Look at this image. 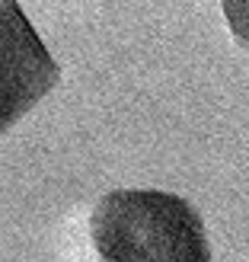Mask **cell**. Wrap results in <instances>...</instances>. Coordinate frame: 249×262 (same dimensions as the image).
I'll use <instances>...</instances> for the list:
<instances>
[{
    "label": "cell",
    "mask_w": 249,
    "mask_h": 262,
    "mask_svg": "<svg viewBox=\"0 0 249 262\" xmlns=\"http://www.w3.org/2000/svg\"><path fill=\"white\" fill-rule=\"evenodd\" d=\"M61 80V68L16 0H0V138Z\"/></svg>",
    "instance_id": "cell-2"
},
{
    "label": "cell",
    "mask_w": 249,
    "mask_h": 262,
    "mask_svg": "<svg viewBox=\"0 0 249 262\" xmlns=\"http://www.w3.org/2000/svg\"><path fill=\"white\" fill-rule=\"evenodd\" d=\"M220 7H224V16L237 45L249 51V0H220Z\"/></svg>",
    "instance_id": "cell-3"
},
{
    "label": "cell",
    "mask_w": 249,
    "mask_h": 262,
    "mask_svg": "<svg viewBox=\"0 0 249 262\" xmlns=\"http://www.w3.org/2000/svg\"><path fill=\"white\" fill-rule=\"evenodd\" d=\"M96 262H214L195 205L166 189H115L89 214Z\"/></svg>",
    "instance_id": "cell-1"
}]
</instances>
